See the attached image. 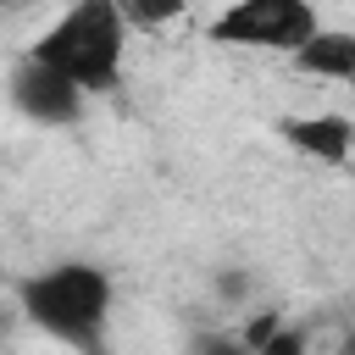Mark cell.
I'll use <instances>...</instances> for the list:
<instances>
[{"instance_id": "obj_7", "label": "cell", "mask_w": 355, "mask_h": 355, "mask_svg": "<svg viewBox=\"0 0 355 355\" xmlns=\"http://www.w3.org/2000/svg\"><path fill=\"white\" fill-rule=\"evenodd\" d=\"M189 6H194V0H122L133 33H161V28H172Z\"/></svg>"}, {"instance_id": "obj_4", "label": "cell", "mask_w": 355, "mask_h": 355, "mask_svg": "<svg viewBox=\"0 0 355 355\" xmlns=\"http://www.w3.org/2000/svg\"><path fill=\"white\" fill-rule=\"evenodd\" d=\"M83 100L89 94L67 72H55L50 61H39L33 50H22V61L11 67V105L28 122H39V128H72L83 116Z\"/></svg>"}, {"instance_id": "obj_5", "label": "cell", "mask_w": 355, "mask_h": 355, "mask_svg": "<svg viewBox=\"0 0 355 355\" xmlns=\"http://www.w3.org/2000/svg\"><path fill=\"white\" fill-rule=\"evenodd\" d=\"M277 133L288 150H300L316 166H344L355 150V122L344 111H300V116H283Z\"/></svg>"}, {"instance_id": "obj_3", "label": "cell", "mask_w": 355, "mask_h": 355, "mask_svg": "<svg viewBox=\"0 0 355 355\" xmlns=\"http://www.w3.org/2000/svg\"><path fill=\"white\" fill-rule=\"evenodd\" d=\"M316 28H322L316 0H233V6H222L211 17V44L294 55Z\"/></svg>"}, {"instance_id": "obj_6", "label": "cell", "mask_w": 355, "mask_h": 355, "mask_svg": "<svg viewBox=\"0 0 355 355\" xmlns=\"http://www.w3.org/2000/svg\"><path fill=\"white\" fill-rule=\"evenodd\" d=\"M288 61H294L305 78H322V83H355V33L322 22Z\"/></svg>"}, {"instance_id": "obj_2", "label": "cell", "mask_w": 355, "mask_h": 355, "mask_svg": "<svg viewBox=\"0 0 355 355\" xmlns=\"http://www.w3.org/2000/svg\"><path fill=\"white\" fill-rule=\"evenodd\" d=\"M17 305L39 333L89 349L105 338L111 322V277L89 261H55L17 283Z\"/></svg>"}, {"instance_id": "obj_1", "label": "cell", "mask_w": 355, "mask_h": 355, "mask_svg": "<svg viewBox=\"0 0 355 355\" xmlns=\"http://www.w3.org/2000/svg\"><path fill=\"white\" fill-rule=\"evenodd\" d=\"M128 39H133V22L122 0H72L28 50L55 72H67L83 94H111L122 83Z\"/></svg>"}]
</instances>
